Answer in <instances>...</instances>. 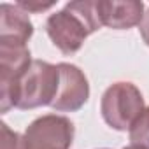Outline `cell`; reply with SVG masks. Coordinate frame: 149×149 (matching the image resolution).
<instances>
[{"label":"cell","mask_w":149,"mask_h":149,"mask_svg":"<svg viewBox=\"0 0 149 149\" xmlns=\"http://www.w3.org/2000/svg\"><path fill=\"white\" fill-rule=\"evenodd\" d=\"M102 26L97 2L81 0L68 2L65 9L51 14L46 21V32L51 42L67 56L77 53L88 35L97 32Z\"/></svg>","instance_id":"cell-1"},{"label":"cell","mask_w":149,"mask_h":149,"mask_svg":"<svg viewBox=\"0 0 149 149\" xmlns=\"http://www.w3.org/2000/svg\"><path fill=\"white\" fill-rule=\"evenodd\" d=\"M60 88V67L42 60H33L18 86L16 109L28 111L51 105Z\"/></svg>","instance_id":"cell-2"},{"label":"cell","mask_w":149,"mask_h":149,"mask_svg":"<svg viewBox=\"0 0 149 149\" xmlns=\"http://www.w3.org/2000/svg\"><path fill=\"white\" fill-rule=\"evenodd\" d=\"M144 109V97L132 83H114L105 90L100 102L104 121L118 132L130 130Z\"/></svg>","instance_id":"cell-3"},{"label":"cell","mask_w":149,"mask_h":149,"mask_svg":"<svg viewBox=\"0 0 149 149\" xmlns=\"http://www.w3.org/2000/svg\"><path fill=\"white\" fill-rule=\"evenodd\" d=\"M72 140V121L58 114H46L37 118L23 133L25 149H70Z\"/></svg>","instance_id":"cell-4"},{"label":"cell","mask_w":149,"mask_h":149,"mask_svg":"<svg viewBox=\"0 0 149 149\" xmlns=\"http://www.w3.org/2000/svg\"><path fill=\"white\" fill-rule=\"evenodd\" d=\"M32 61L33 60L30 58V49L26 46L0 44V111L2 112L16 107L19 81Z\"/></svg>","instance_id":"cell-5"},{"label":"cell","mask_w":149,"mask_h":149,"mask_svg":"<svg viewBox=\"0 0 149 149\" xmlns=\"http://www.w3.org/2000/svg\"><path fill=\"white\" fill-rule=\"evenodd\" d=\"M60 67V88L51 107L60 112L79 111L90 97V84L84 72L72 63H58Z\"/></svg>","instance_id":"cell-6"},{"label":"cell","mask_w":149,"mask_h":149,"mask_svg":"<svg viewBox=\"0 0 149 149\" xmlns=\"http://www.w3.org/2000/svg\"><path fill=\"white\" fill-rule=\"evenodd\" d=\"M33 33V25L28 19V13L16 4L0 6V44L6 46H26Z\"/></svg>","instance_id":"cell-7"},{"label":"cell","mask_w":149,"mask_h":149,"mask_svg":"<svg viewBox=\"0 0 149 149\" xmlns=\"http://www.w3.org/2000/svg\"><path fill=\"white\" fill-rule=\"evenodd\" d=\"M97 13L102 26H109L114 30H128L135 25H140L144 18V4L137 0H128V2L98 0Z\"/></svg>","instance_id":"cell-8"},{"label":"cell","mask_w":149,"mask_h":149,"mask_svg":"<svg viewBox=\"0 0 149 149\" xmlns=\"http://www.w3.org/2000/svg\"><path fill=\"white\" fill-rule=\"evenodd\" d=\"M130 142L137 146L149 147V107H146L140 116L133 121V125L128 130Z\"/></svg>","instance_id":"cell-9"},{"label":"cell","mask_w":149,"mask_h":149,"mask_svg":"<svg viewBox=\"0 0 149 149\" xmlns=\"http://www.w3.org/2000/svg\"><path fill=\"white\" fill-rule=\"evenodd\" d=\"M0 139H2L0 149H25L23 137L13 132L6 123H0Z\"/></svg>","instance_id":"cell-10"},{"label":"cell","mask_w":149,"mask_h":149,"mask_svg":"<svg viewBox=\"0 0 149 149\" xmlns=\"http://www.w3.org/2000/svg\"><path fill=\"white\" fill-rule=\"evenodd\" d=\"M19 9H23L25 13H42V11H47V9H51L53 6H54V2H33V0H21V2H18L16 4Z\"/></svg>","instance_id":"cell-11"},{"label":"cell","mask_w":149,"mask_h":149,"mask_svg":"<svg viewBox=\"0 0 149 149\" xmlns=\"http://www.w3.org/2000/svg\"><path fill=\"white\" fill-rule=\"evenodd\" d=\"M139 32H140L144 42L149 46V7H147V11L144 13V18H142V21H140V25H139Z\"/></svg>","instance_id":"cell-12"},{"label":"cell","mask_w":149,"mask_h":149,"mask_svg":"<svg viewBox=\"0 0 149 149\" xmlns=\"http://www.w3.org/2000/svg\"><path fill=\"white\" fill-rule=\"evenodd\" d=\"M123 149H149V147H144V146H137V144H130V146H126V147H123Z\"/></svg>","instance_id":"cell-13"},{"label":"cell","mask_w":149,"mask_h":149,"mask_svg":"<svg viewBox=\"0 0 149 149\" xmlns=\"http://www.w3.org/2000/svg\"><path fill=\"white\" fill-rule=\"evenodd\" d=\"M102 149H107V147H102Z\"/></svg>","instance_id":"cell-14"}]
</instances>
